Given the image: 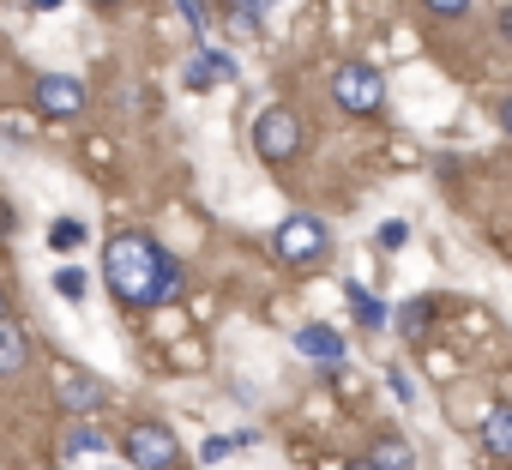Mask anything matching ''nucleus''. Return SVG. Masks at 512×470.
I'll use <instances>...</instances> for the list:
<instances>
[{
	"instance_id": "obj_12",
	"label": "nucleus",
	"mask_w": 512,
	"mask_h": 470,
	"mask_svg": "<svg viewBox=\"0 0 512 470\" xmlns=\"http://www.w3.org/2000/svg\"><path fill=\"white\" fill-rule=\"evenodd\" d=\"M368 464H374V470H410L416 458H410V446H404L398 434H380V440H374V452H368Z\"/></svg>"
},
{
	"instance_id": "obj_27",
	"label": "nucleus",
	"mask_w": 512,
	"mask_h": 470,
	"mask_svg": "<svg viewBox=\"0 0 512 470\" xmlns=\"http://www.w3.org/2000/svg\"><path fill=\"white\" fill-rule=\"evenodd\" d=\"M103 470H115V464H103Z\"/></svg>"
},
{
	"instance_id": "obj_14",
	"label": "nucleus",
	"mask_w": 512,
	"mask_h": 470,
	"mask_svg": "<svg viewBox=\"0 0 512 470\" xmlns=\"http://www.w3.org/2000/svg\"><path fill=\"white\" fill-rule=\"evenodd\" d=\"M79 242H85V223H73V217H61V223L49 229V248H55V254H73Z\"/></svg>"
},
{
	"instance_id": "obj_24",
	"label": "nucleus",
	"mask_w": 512,
	"mask_h": 470,
	"mask_svg": "<svg viewBox=\"0 0 512 470\" xmlns=\"http://www.w3.org/2000/svg\"><path fill=\"white\" fill-rule=\"evenodd\" d=\"M344 470H374V464H344Z\"/></svg>"
},
{
	"instance_id": "obj_19",
	"label": "nucleus",
	"mask_w": 512,
	"mask_h": 470,
	"mask_svg": "<svg viewBox=\"0 0 512 470\" xmlns=\"http://www.w3.org/2000/svg\"><path fill=\"white\" fill-rule=\"evenodd\" d=\"M235 452V440H205V464H217V458H229Z\"/></svg>"
},
{
	"instance_id": "obj_23",
	"label": "nucleus",
	"mask_w": 512,
	"mask_h": 470,
	"mask_svg": "<svg viewBox=\"0 0 512 470\" xmlns=\"http://www.w3.org/2000/svg\"><path fill=\"white\" fill-rule=\"evenodd\" d=\"M37 7H43V13H55V7H61V0H37Z\"/></svg>"
},
{
	"instance_id": "obj_3",
	"label": "nucleus",
	"mask_w": 512,
	"mask_h": 470,
	"mask_svg": "<svg viewBox=\"0 0 512 470\" xmlns=\"http://www.w3.org/2000/svg\"><path fill=\"white\" fill-rule=\"evenodd\" d=\"M332 97H338L350 115H374V109L386 103V79H380L374 67L350 61V67H338V73H332Z\"/></svg>"
},
{
	"instance_id": "obj_11",
	"label": "nucleus",
	"mask_w": 512,
	"mask_h": 470,
	"mask_svg": "<svg viewBox=\"0 0 512 470\" xmlns=\"http://www.w3.org/2000/svg\"><path fill=\"white\" fill-rule=\"evenodd\" d=\"M482 440H488V452H494V458H506V452H512V410H506V404H494V410L482 416Z\"/></svg>"
},
{
	"instance_id": "obj_22",
	"label": "nucleus",
	"mask_w": 512,
	"mask_h": 470,
	"mask_svg": "<svg viewBox=\"0 0 512 470\" xmlns=\"http://www.w3.org/2000/svg\"><path fill=\"white\" fill-rule=\"evenodd\" d=\"M0 320H13V308H7V290H0Z\"/></svg>"
},
{
	"instance_id": "obj_17",
	"label": "nucleus",
	"mask_w": 512,
	"mask_h": 470,
	"mask_svg": "<svg viewBox=\"0 0 512 470\" xmlns=\"http://www.w3.org/2000/svg\"><path fill=\"white\" fill-rule=\"evenodd\" d=\"M67 452H103V434L97 428H73L67 434Z\"/></svg>"
},
{
	"instance_id": "obj_5",
	"label": "nucleus",
	"mask_w": 512,
	"mask_h": 470,
	"mask_svg": "<svg viewBox=\"0 0 512 470\" xmlns=\"http://www.w3.org/2000/svg\"><path fill=\"white\" fill-rule=\"evenodd\" d=\"M278 260L284 266H302V260H320V248H326V223L320 217H290L284 229H278Z\"/></svg>"
},
{
	"instance_id": "obj_26",
	"label": "nucleus",
	"mask_w": 512,
	"mask_h": 470,
	"mask_svg": "<svg viewBox=\"0 0 512 470\" xmlns=\"http://www.w3.org/2000/svg\"><path fill=\"white\" fill-rule=\"evenodd\" d=\"M97 7H115V0H97Z\"/></svg>"
},
{
	"instance_id": "obj_6",
	"label": "nucleus",
	"mask_w": 512,
	"mask_h": 470,
	"mask_svg": "<svg viewBox=\"0 0 512 470\" xmlns=\"http://www.w3.org/2000/svg\"><path fill=\"white\" fill-rule=\"evenodd\" d=\"M37 109L55 115V121H61V115H79V109H85V85L67 79V73H43V79H37Z\"/></svg>"
},
{
	"instance_id": "obj_7",
	"label": "nucleus",
	"mask_w": 512,
	"mask_h": 470,
	"mask_svg": "<svg viewBox=\"0 0 512 470\" xmlns=\"http://www.w3.org/2000/svg\"><path fill=\"white\" fill-rule=\"evenodd\" d=\"M55 392H61V404H67L73 416H79V410H97V404L109 398L103 380H91V374H79V368H67V362L55 368Z\"/></svg>"
},
{
	"instance_id": "obj_15",
	"label": "nucleus",
	"mask_w": 512,
	"mask_h": 470,
	"mask_svg": "<svg viewBox=\"0 0 512 470\" xmlns=\"http://www.w3.org/2000/svg\"><path fill=\"white\" fill-rule=\"evenodd\" d=\"M55 290H61L67 302H85V290H91V278H85L79 266H61V272H55Z\"/></svg>"
},
{
	"instance_id": "obj_25",
	"label": "nucleus",
	"mask_w": 512,
	"mask_h": 470,
	"mask_svg": "<svg viewBox=\"0 0 512 470\" xmlns=\"http://www.w3.org/2000/svg\"><path fill=\"white\" fill-rule=\"evenodd\" d=\"M0 229H7V211H0Z\"/></svg>"
},
{
	"instance_id": "obj_18",
	"label": "nucleus",
	"mask_w": 512,
	"mask_h": 470,
	"mask_svg": "<svg viewBox=\"0 0 512 470\" xmlns=\"http://www.w3.org/2000/svg\"><path fill=\"white\" fill-rule=\"evenodd\" d=\"M428 13H440V19H458V13H470V0H428Z\"/></svg>"
},
{
	"instance_id": "obj_4",
	"label": "nucleus",
	"mask_w": 512,
	"mask_h": 470,
	"mask_svg": "<svg viewBox=\"0 0 512 470\" xmlns=\"http://www.w3.org/2000/svg\"><path fill=\"white\" fill-rule=\"evenodd\" d=\"M253 151H260L266 163H290L302 151V127L290 109H260V121H253Z\"/></svg>"
},
{
	"instance_id": "obj_20",
	"label": "nucleus",
	"mask_w": 512,
	"mask_h": 470,
	"mask_svg": "<svg viewBox=\"0 0 512 470\" xmlns=\"http://www.w3.org/2000/svg\"><path fill=\"white\" fill-rule=\"evenodd\" d=\"M380 248H404V223H386L380 229Z\"/></svg>"
},
{
	"instance_id": "obj_2",
	"label": "nucleus",
	"mask_w": 512,
	"mask_h": 470,
	"mask_svg": "<svg viewBox=\"0 0 512 470\" xmlns=\"http://www.w3.org/2000/svg\"><path fill=\"white\" fill-rule=\"evenodd\" d=\"M127 464L133 470H175L181 464V440L163 422H133L127 428Z\"/></svg>"
},
{
	"instance_id": "obj_8",
	"label": "nucleus",
	"mask_w": 512,
	"mask_h": 470,
	"mask_svg": "<svg viewBox=\"0 0 512 470\" xmlns=\"http://www.w3.org/2000/svg\"><path fill=\"white\" fill-rule=\"evenodd\" d=\"M181 79H187V91H211L217 79H235V61H229L223 49H205V55H193V61L181 67Z\"/></svg>"
},
{
	"instance_id": "obj_10",
	"label": "nucleus",
	"mask_w": 512,
	"mask_h": 470,
	"mask_svg": "<svg viewBox=\"0 0 512 470\" xmlns=\"http://www.w3.org/2000/svg\"><path fill=\"white\" fill-rule=\"evenodd\" d=\"M31 362V344H25V332L13 326V320H0V380L7 374H19Z\"/></svg>"
},
{
	"instance_id": "obj_21",
	"label": "nucleus",
	"mask_w": 512,
	"mask_h": 470,
	"mask_svg": "<svg viewBox=\"0 0 512 470\" xmlns=\"http://www.w3.org/2000/svg\"><path fill=\"white\" fill-rule=\"evenodd\" d=\"M175 7H181V13H187V25H193V31H199V25H205V19H199V0H175Z\"/></svg>"
},
{
	"instance_id": "obj_13",
	"label": "nucleus",
	"mask_w": 512,
	"mask_h": 470,
	"mask_svg": "<svg viewBox=\"0 0 512 470\" xmlns=\"http://www.w3.org/2000/svg\"><path fill=\"white\" fill-rule=\"evenodd\" d=\"M350 302H356V320H362L368 332H374V326H386V302H374L362 284H350Z\"/></svg>"
},
{
	"instance_id": "obj_16",
	"label": "nucleus",
	"mask_w": 512,
	"mask_h": 470,
	"mask_svg": "<svg viewBox=\"0 0 512 470\" xmlns=\"http://www.w3.org/2000/svg\"><path fill=\"white\" fill-rule=\"evenodd\" d=\"M428 314H434L428 302H404V308H398V326H404V332L416 338V332H428Z\"/></svg>"
},
{
	"instance_id": "obj_9",
	"label": "nucleus",
	"mask_w": 512,
	"mask_h": 470,
	"mask_svg": "<svg viewBox=\"0 0 512 470\" xmlns=\"http://www.w3.org/2000/svg\"><path fill=\"white\" fill-rule=\"evenodd\" d=\"M296 350L314 356V362H344V338H338L332 326H302V332H296Z\"/></svg>"
},
{
	"instance_id": "obj_1",
	"label": "nucleus",
	"mask_w": 512,
	"mask_h": 470,
	"mask_svg": "<svg viewBox=\"0 0 512 470\" xmlns=\"http://www.w3.org/2000/svg\"><path fill=\"white\" fill-rule=\"evenodd\" d=\"M103 278L121 308H157V302L181 296V266L139 229H121L103 242Z\"/></svg>"
}]
</instances>
